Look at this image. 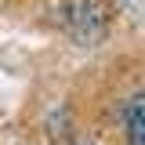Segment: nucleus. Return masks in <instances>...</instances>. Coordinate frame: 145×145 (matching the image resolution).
Listing matches in <instances>:
<instances>
[{
	"mask_svg": "<svg viewBox=\"0 0 145 145\" xmlns=\"http://www.w3.org/2000/svg\"><path fill=\"white\" fill-rule=\"evenodd\" d=\"M123 127H127V142L131 145H145V94H134L127 102Z\"/></svg>",
	"mask_w": 145,
	"mask_h": 145,
	"instance_id": "f257e3e1",
	"label": "nucleus"
}]
</instances>
